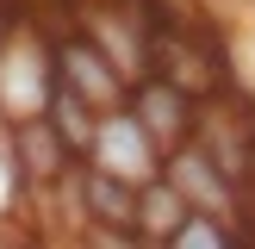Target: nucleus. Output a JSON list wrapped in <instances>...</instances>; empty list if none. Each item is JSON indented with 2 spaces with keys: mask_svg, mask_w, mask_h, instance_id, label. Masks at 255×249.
I'll return each mask as SVG.
<instances>
[{
  "mask_svg": "<svg viewBox=\"0 0 255 249\" xmlns=\"http://www.w3.org/2000/svg\"><path fill=\"white\" fill-rule=\"evenodd\" d=\"M50 87H56V56H50V31L19 12V19L0 31V124L31 119L44 112Z\"/></svg>",
  "mask_w": 255,
  "mask_h": 249,
  "instance_id": "f257e3e1",
  "label": "nucleus"
},
{
  "mask_svg": "<svg viewBox=\"0 0 255 249\" xmlns=\"http://www.w3.org/2000/svg\"><path fill=\"white\" fill-rule=\"evenodd\" d=\"M162 174L174 181V193H181L193 212L237 224V212H243V199H237V181H231V174H224L218 162H212L206 149L193 143V137H187V143H174L168 156H162Z\"/></svg>",
  "mask_w": 255,
  "mask_h": 249,
  "instance_id": "f03ea898",
  "label": "nucleus"
},
{
  "mask_svg": "<svg viewBox=\"0 0 255 249\" xmlns=\"http://www.w3.org/2000/svg\"><path fill=\"white\" fill-rule=\"evenodd\" d=\"M125 112L143 124V137L162 149V156L193 137V94L174 87L168 75H137V81L125 87Z\"/></svg>",
  "mask_w": 255,
  "mask_h": 249,
  "instance_id": "7ed1b4c3",
  "label": "nucleus"
},
{
  "mask_svg": "<svg viewBox=\"0 0 255 249\" xmlns=\"http://www.w3.org/2000/svg\"><path fill=\"white\" fill-rule=\"evenodd\" d=\"M81 162H94V168H106V174H125V181H149V174L162 168V149L143 137V124L125 106H112V112L94 119V137H87Z\"/></svg>",
  "mask_w": 255,
  "mask_h": 249,
  "instance_id": "20e7f679",
  "label": "nucleus"
},
{
  "mask_svg": "<svg viewBox=\"0 0 255 249\" xmlns=\"http://www.w3.org/2000/svg\"><path fill=\"white\" fill-rule=\"evenodd\" d=\"M6 131H12L6 156H12V168H19V181H25V187H50V181H62V174L75 168V149L56 137V124H50L44 112H31V119H12Z\"/></svg>",
  "mask_w": 255,
  "mask_h": 249,
  "instance_id": "39448f33",
  "label": "nucleus"
},
{
  "mask_svg": "<svg viewBox=\"0 0 255 249\" xmlns=\"http://www.w3.org/2000/svg\"><path fill=\"white\" fill-rule=\"evenodd\" d=\"M187 212H193V206H187V199L174 193V181L156 168L149 181H137V199H131V231H137V243H149V249H156V243H168V237H174V224H181Z\"/></svg>",
  "mask_w": 255,
  "mask_h": 249,
  "instance_id": "423d86ee",
  "label": "nucleus"
},
{
  "mask_svg": "<svg viewBox=\"0 0 255 249\" xmlns=\"http://www.w3.org/2000/svg\"><path fill=\"white\" fill-rule=\"evenodd\" d=\"M44 119L56 124V137L75 149V156H81V149H87V137H94V119H100V112L87 106V100L75 94L69 81H56V87H50V100H44Z\"/></svg>",
  "mask_w": 255,
  "mask_h": 249,
  "instance_id": "0eeeda50",
  "label": "nucleus"
},
{
  "mask_svg": "<svg viewBox=\"0 0 255 249\" xmlns=\"http://www.w3.org/2000/svg\"><path fill=\"white\" fill-rule=\"evenodd\" d=\"M168 249H231V224H224V218H206V212H187V218L174 224Z\"/></svg>",
  "mask_w": 255,
  "mask_h": 249,
  "instance_id": "6e6552de",
  "label": "nucleus"
}]
</instances>
